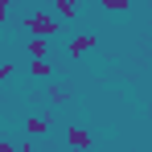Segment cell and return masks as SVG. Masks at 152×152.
<instances>
[{
  "mask_svg": "<svg viewBox=\"0 0 152 152\" xmlns=\"http://www.w3.org/2000/svg\"><path fill=\"white\" fill-rule=\"evenodd\" d=\"M25 29H29V33H37V37H58L62 21L50 17V12H33V17H25Z\"/></svg>",
  "mask_w": 152,
  "mask_h": 152,
  "instance_id": "6da1fadb",
  "label": "cell"
},
{
  "mask_svg": "<svg viewBox=\"0 0 152 152\" xmlns=\"http://www.w3.org/2000/svg\"><path fill=\"white\" fill-rule=\"evenodd\" d=\"M91 50H95V33H78V37H70V45H66L70 58H86Z\"/></svg>",
  "mask_w": 152,
  "mask_h": 152,
  "instance_id": "7a4b0ae2",
  "label": "cell"
},
{
  "mask_svg": "<svg viewBox=\"0 0 152 152\" xmlns=\"http://www.w3.org/2000/svg\"><path fill=\"white\" fill-rule=\"evenodd\" d=\"M78 8H82V0H53V17L58 21H74Z\"/></svg>",
  "mask_w": 152,
  "mask_h": 152,
  "instance_id": "3957f363",
  "label": "cell"
},
{
  "mask_svg": "<svg viewBox=\"0 0 152 152\" xmlns=\"http://www.w3.org/2000/svg\"><path fill=\"white\" fill-rule=\"evenodd\" d=\"M25 53L29 58H45V53H50V37H37V33H33L25 41Z\"/></svg>",
  "mask_w": 152,
  "mask_h": 152,
  "instance_id": "277c9868",
  "label": "cell"
},
{
  "mask_svg": "<svg viewBox=\"0 0 152 152\" xmlns=\"http://www.w3.org/2000/svg\"><path fill=\"white\" fill-rule=\"evenodd\" d=\"M29 74H33V78H50V74H53L50 58H29Z\"/></svg>",
  "mask_w": 152,
  "mask_h": 152,
  "instance_id": "5b68a950",
  "label": "cell"
},
{
  "mask_svg": "<svg viewBox=\"0 0 152 152\" xmlns=\"http://www.w3.org/2000/svg\"><path fill=\"white\" fill-rule=\"evenodd\" d=\"M66 140H70L74 148H86V144H91V132H86V127H70V132H66Z\"/></svg>",
  "mask_w": 152,
  "mask_h": 152,
  "instance_id": "8992f818",
  "label": "cell"
},
{
  "mask_svg": "<svg viewBox=\"0 0 152 152\" xmlns=\"http://www.w3.org/2000/svg\"><path fill=\"white\" fill-rule=\"evenodd\" d=\"M99 8H103V12H127L132 0H99Z\"/></svg>",
  "mask_w": 152,
  "mask_h": 152,
  "instance_id": "52a82bcc",
  "label": "cell"
},
{
  "mask_svg": "<svg viewBox=\"0 0 152 152\" xmlns=\"http://www.w3.org/2000/svg\"><path fill=\"white\" fill-rule=\"evenodd\" d=\"M29 136H45V132H50V119H41V115H33V119H29Z\"/></svg>",
  "mask_w": 152,
  "mask_h": 152,
  "instance_id": "ba28073f",
  "label": "cell"
},
{
  "mask_svg": "<svg viewBox=\"0 0 152 152\" xmlns=\"http://www.w3.org/2000/svg\"><path fill=\"white\" fill-rule=\"evenodd\" d=\"M50 99H53V103H66V99H70V91H66V86H50Z\"/></svg>",
  "mask_w": 152,
  "mask_h": 152,
  "instance_id": "9c48e42d",
  "label": "cell"
},
{
  "mask_svg": "<svg viewBox=\"0 0 152 152\" xmlns=\"http://www.w3.org/2000/svg\"><path fill=\"white\" fill-rule=\"evenodd\" d=\"M12 74H17V66H12V62H4V66H0V82H8Z\"/></svg>",
  "mask_w": 152,
  "mask_h": 152,
  "instance_id": "30bf717a",
  "label": "cell"
},
{
  "mask_svg": "<svg viewBox=\"0 0 152 152\" xmlns=\"http://www.w3.org/2000/svg\"><path fill=\"white\" fill-rule=\"evenodd\" d=\"M8 12H12V0H0V21H8Z\"/></svg>",
  "mask_w": 152,
  "mask_h": 152,
  "instance_id": "8fae6325",
  "label": "cell"
}]
</instances>
